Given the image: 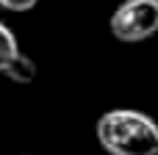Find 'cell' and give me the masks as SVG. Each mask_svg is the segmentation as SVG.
Returning <instances> with one entry per match:
<instances>
[{
    "instance_id": "obj_5",
    "label": "cell",
    "mask_w": 158,
    "mask_h": 155,
    "mask_svg": "<svg viewBox=\"0 0 158 155\" xmlns=\"http://www.w3.org/2000/svg\"><path fill=\"white\" fill-rule=\"evenodd\" d=\"M39 0H0V6L6 11H31Z\"/></svg>"
},
{
    "instance_id": "obj_3",
    "label": "cell",
    "mask_w": 158,
    "mask_h": 155,
    "mask_svg": "<svg viewBox=\"0 0 158 155\" xmlns=\"http://www.w3.org/2000/svg\"><path fill=\"white\" fill-rule=\"evenodd\" d=\"M3 75H8V78L17 80V83H31V80L36 78V64H33L31 55H25V53L19 50V55L11 61V67H8Z\"/></svg>"
},
{
    "instance_id": "obj_2",
    "label": "cell",
    "mask_w": 158,
    "mask_h": 155,
    "mask_svg": "<svg viewBox=\"0 0 158 155\" xmlns=\"http://www.w3.org/2000/svg\"><path fill=\"white\" fill-rule=\"evenodd\" d=\"M111 36L136 44L158 33V0H122L111 14Z\"/></svg>"
},
{
    "instance_id": "obj_1",
    "label": "cell",
    "mask_w": 158,
    "mask_h": 155,
    "mask_svg": "<svg viewBox=\"0 0 158 155\" xmlns=\"http://www.w3.org/2000/svg\"><path fill=\"white\" fill-rule=\"evenodd\" d=\"M108 155H158V122L136 108H111L94 125Z\"/></svg>"
},
{
    "instance_id": "obj_4",
    "label": "cell",
    "mask_w": 158,
    "mask_h": 155,
    "mask_svg": "<svg viewBox=\"0 0 158 155\" xmlns=\"http://www.w3.org/2000/svg\"><path fill=\"white\" fill-rule=\"evenodd\" d=\"M17 55H19V44H17L14 31L0 22V72H6Z\"/></svg>"
}]
</instances>
